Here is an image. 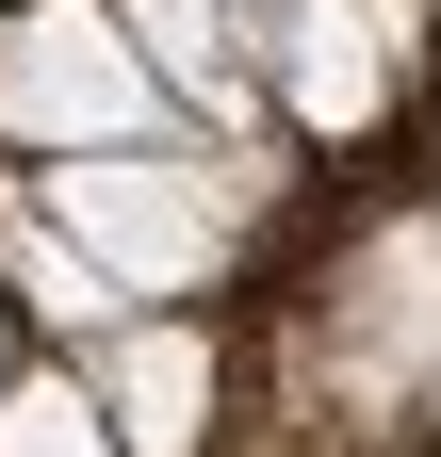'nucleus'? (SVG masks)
<instances>
[{
	"mask_svg": "<svg viewBox=\"0 0 441 457\" xmlns=\"http://www.w3.org/2000/svg\"><path fill=\"white\" fill-rule=\"evenodd\" d=\"M49 212L82 228V262L115 278V295H180V278H212V245H229L212 163H82V180H49Z\"/></svg>",
	"mask_w": 441,
	"mask_h": 457,
	"instance_id": "nucleus-1",
	"label": "nucleus"
},
{
	"mask_svg": "<svg viewBox=\"0 0 441 457\" xmlns=\"http://www.w3.org/2000/svg\"><path fill=\"white\" fill-rule=\"evenodd\" d=\"M115 33H131V17H98V0L0 17V131H33V147L131 131V114H147V49H115Z\"/></svg>",
	"mask_w": 441,
	"mask_h": 457,
	"instance_id": "nucleus-2",
	"label": "nucleus"
},
{
	"mask_svg": "<svg viewBox=\"0 0 441 457\" xmlns=\"http://www.w3.org/2000/svg\"><path fill=\"white\" fill-rule=\"evenodd\" d=\"M409 33H425V0H295V17H279L295 114H311V131H376L393 82H409Z\"/></svg>",
	"mask_w": 441,
	"mask_h": 457,
	"instance_id": "nucleus-3",
	"label": "nucleus"
},
{
	"mask_svg": "<svg viewBox=\"0 0 441 457\" xmlns=\"http://www.w3.org/2000/svg\"><path fill=\"white\" fill-rule=\"evenodd\" d=\"M98 409H115L131 457H196V409H212V327H131L115 376H98Z\"/></svg>",
	"mask_w": 441,
	"mask_h": 457,
	"instance_id": "nucleus-4",
	"label": "nucleus"
},
{
	"mask_svg": "<svg viewBox=\"0 0 441 457\" xmlns=\"http://www.w3.org/2000/svg\"><path fill=\"white\" fill-rule=\"evenodd\" d=\"M0 457H131L98 376H0Z\"/></svg>",
	"mask_w": 441,
	"mask_h": 457,
	"instance_id": "nucleus-5",
	"label": "nucleus"
}]
</instances>
